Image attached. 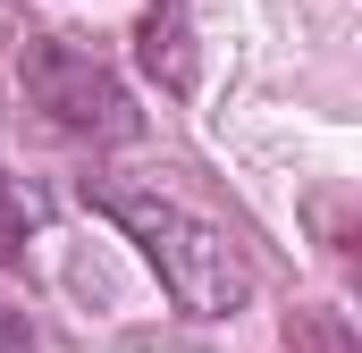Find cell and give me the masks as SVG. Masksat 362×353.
<instances>
[{
  "label": "cell",
  "instance_id": "cell-1",
  "mask_svg": "<svg viewBox=\"0 0 362 353\" xmlns=\"http://www.w3.org/2000/svg\"><path fill=\"white\" fill-rule=\"evenodd\" d=\"M93 202L135 236V253L160 269V286L177 294V311L228 320V311L253 303V261H245V244L219 219L185 210L177 193H152V185H93Z\"/></svg>",
  "mask_w": 362,
  "mask_h": 353
},
{
  "label": "cell",
  "instance_id": "cell-2",
  "mask_svg": "<svg viewBox=\"0 0 362 353\" xmlns=\"http://www.w3.org/2000/svg\"><path fill=\"white\" fill-rule=\"evenodd\" d=\"M17 85H25V101H34L59 135H85V143H127V135L144 126V118H135V92L110 76V59H93L85 42H68V34L25 42Z\"/></svg>",
  "mask_w": 362,
  "mask_h": 353
},
{
  "label": "cell",
  "instance_id": "cell-3",
  "mask_svg": "<svg viewBox=\"0 0 362 353\" xmlns=\"http://www.w3.org/2000/svg\"><path fill=\"white\" fill-rule=\"evenodd\" d=\"M135 59L160 92H185L194 85V25H185V0H144L135 17Z\"/></svg>",
  "mask_w": 362,
  "mask_h": 353
},
{
  "label": "cell",
  "instance_id": "cell-4",
  "mask_svg": "<svg viewBox=\"0 0 362 353\" xmlns=\"http://www.w3.org/2000/svg\"><path fill=\"white\" fill-rule=\"evenodd\" d=\"M17 253H25V210H17V193L0 185V269L17 261Z\"/></svg>",
  "mask_w": 362,
  "mask_h": 353
},
{
  "label": "cell",
  "instance_id": "cell-5",
  "mask_svg": "<svg viewBox=\"0 0 362 353\" xmlns=\"http://www.w3.org/2000/svg\"><path fill=\"white\" fill-rule=\"evenodd\" d=\"M0 353H34V320L17 303H0Z\"/></svg>",
  "mask_w": 362,
  "mask_h": 353
}]
</instances>
